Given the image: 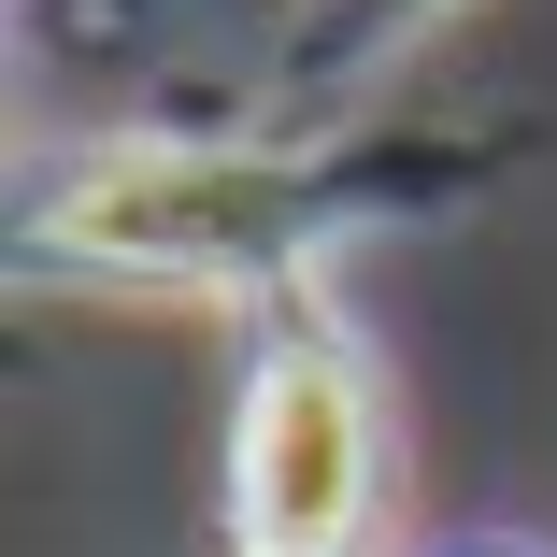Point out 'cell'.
I'll list each match as a JSON object with an SVG mask.
<instances>
[{
	"instance_id": "2",
	"label": "cell",
	"mask_w": 557,
	"mask_h": 557,
	"mask_svg": "<svg viewBox=\"0 0 557 557\" xmlns=\"http://www.w3.org/2000/svg\"><path fill=\"white\" fill-rule=\"evenodd\" d=\"M58 244L115 258V272H172V286H230L286 244V186L230 172V158H129L86 200H58Z\"/></svg>"
},
{
	"instance_id": "1",
	"label": "cell",
	"mask_w": 557,
	"mask_h": 557,
	"mask_svg": "<svg viewBox=\"0 0 557 557\" xmlns=\"http://www.w3.org/2000/svg\"><path fill=\"white\" fill-rule=\"evenodd\" d=\"M358 515H372V386L344 344L286 329L230 429V529L244 557H344Z\"/></svg>"
}]
</instances>
